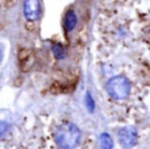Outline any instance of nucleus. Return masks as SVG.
<instances>
[{
  "mask_svg": "<svg viewBox=\"0 0 150 149\" xmlns=\"http://www.w3.org/2000/svg\"><path fill=\"white\" fill-rule=\"evenodd\" d=\"M54 141L61 149H75L82 141V131L76 124L63 121L55 128Z\"/></svg>",
  "mask_w": 150,
  "mask_h": 149,
  "instance_id": "nucleus-1",
  "label": "nucleus"
},
{
  "mask_svg": "<svg viewBox=\"0 0 150 149\" xmlns=\"http://www.w3.org/2000/svg\"><path fill=\"white\" fill-rule=\"evenodd\" d=\"M105 90L108 95L115 100H124L130 95L132 84L129 79L124 75H115L108 79L105 84Z\"/></svg>",
  "mask_w": 150,
  "mask_h": 149,
  "instance_id": "nucleus-2",
  "label": "nucleus"
},
{
  "mask_svg": "<svg viewBox=\"0 0 150 149\" xmlns=\"http://www.w3.org/2000/svg\"><path fill=\"white\" fill-rule=\"evenodd\" d=\"M119 143L122 148L130 149L133 148L138 141V133L134 127H122L117 131Z\"/></svg>",
  "mask_w": 150,
  "mask_h": 149,
  "instance_id": "nucleus-3",
  "label": "nucleus"
},
{
  "mask_svg": "<svg viewBox=\"0 0 150 149\" xmlns=\"http://www.w3.org/2000/svg\"><path fill=\"white\" fill-rule=\"evenodd\" d=\"M24 16L28 21H37L41 17V0H24Z\"/></svg>",
  "mask_w": 150,
  "mask_h": 149,
  "instance_id": "nucleus-4",
  "label": "nucleus"
},
{
  "mask_svg": "<svg viewBox=\"0 0 150 149\" xmlns=\"http://www.w3.org/2000/svg\"><path fill=\"white\" fill-rule=\"evenodd\" d=\"M78 24V17L74 11H67L63 17V28L66 32H73Z\"/></svg>",
  "mask_w": 150,
  "mask_h": 149,
  "instance_id": "nucleus-5",
  "label": "nucleus"
},
{
  "mask_svg": "<svg viewBox=\"0 0 150 149\" xmlns=\"http://www.w3.org/2000/svg\"><path fill=\"white\" fill-rule=\"evenodd\" d=\"M99 141H100L101 149H113V139H112L111 135L107 133V132L100 135Z\"/></svg>",
  "mask_w": 150,
  "mask_h": 149,
  "instance_id": "nucleus-6",
  "label": "nucleus"
},
{
  "mask_svg": "<svg viewBox=\"0 0 150 149\" xmlns=\"http://www.w3.org/2000/svg\"><path fill=\"white\" fill-rule=\"evenodd\" d=\"M53 54L55 55L57 60H63L66 55V50L61 44H54L53 45Z\"/></svg>",
  "mask_w": 150,
  "mask_h": 149,
  "instance_id": "nucleus-7",
  "label": "nucleus"
},
{
  "mask_svg": "<svg viewBox=\"0 0 150 149\" xmlns=\"http://www.w3.org/2000/svg\"><path fill=\"white\" fill-rule=\"evenodd\" d=\"M9 129H11V126L8 121L0 120V141H1L3 139H5V136L9 133Z\"/></svg>",
  "mask_w": 150,
  "mask_h": 149,
  "instance_id": "nucleus-8",
  "label": "nucleus"
},
{
  "mask_svg": "<svg viewBox=\"0 0 150 149\" xmlns=\"http://www.w3.org/2000/svg\"><path fill=\"white\" fill-rule=\"evenodd\" d=\"M84 103H86L87 110L90 111V112H93V110H95V102H93V98H92V95H91L90 92H87V94H86Z\"/></svg>",
  "mask_w": 150,
  "mask_h": 149,
  "instance_id": "nucleus-9",
  "label": "nucleus"
},
{
  "mask_svg": "<svg viewBox=\"0 0 150 149\" xmlns=\"http://www.w3.org/2000/svg\"><path fill=\"white\" fill-rule=\"evenodd\" d=\"M0 61H1V49H0Z\"/></svg>",
  "mask_w": 150,
  "mask_h": 149,
  "instance_id": "nucleus-10",
  "label": "nucleus"
}]
</instances>
